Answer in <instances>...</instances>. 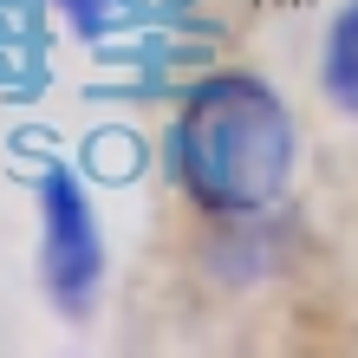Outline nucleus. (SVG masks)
Masks as SVG:
<instances>
[{
	"label": "nucleus",
	"instance_id": "nucleus-1",
	"mask_svg": "<svg viewBox=\"0 0 358 358\" xmlns=\"http://www.w3.org/2000/svg\"><path fill=\"white\" fill-rule=\"evenodd\" d=\"M163 157L208 222H261L300 176V124L261 72H208L176 104Z\"/></svg>",
	"mask_w": 358,
	"mask_h": 358
},
{
	"label": "nucleus",
	"instance_id": "nucleus-2",
	"mask_svg": "<svg viewBox=\"0 0 358 358\" xmlns=\"http://www.w3.org/2000/svg\"><path fill=\"white\" fill-rule=\"evenodd\" d=\"M39 202V287H46L52 313L66 326H85L98 300H104V228H98V202L66 163H46L33 182Z\"/></svg>",
	"mask_w": 358,
	"mask_h": 358
},
{
	"label": "nucleus",
	"instance_id": "nucleus-3",
	"mask_svg": "<svg viewBox=\"0 0 358 358\" xmlns=\"http://www.w3.org/2000/svg\"><path fill=\"white\" fill-rule=\"evenodd\" d=\"M320 98L358 124V0H339L320 33Z\"/></svg>",
	"mask_w": 358,
	"mask_h": 358
},
{
	"label": "nucleus",
	"instance_id": "nucleus-4",
	"mask_svg": "<svg viewBox=\"0 0 358 358\" xmlns=\"http://www.w3.org/2000/svg\"><path fill=\"white\" fill-rule=\"evenodd\" d=\"M52 7H59V20H66L78 39H104L124 20V0H52Z\"/></svg>",
	"mask_w": 358,
	"mask_h": 358
}]
</instances>
